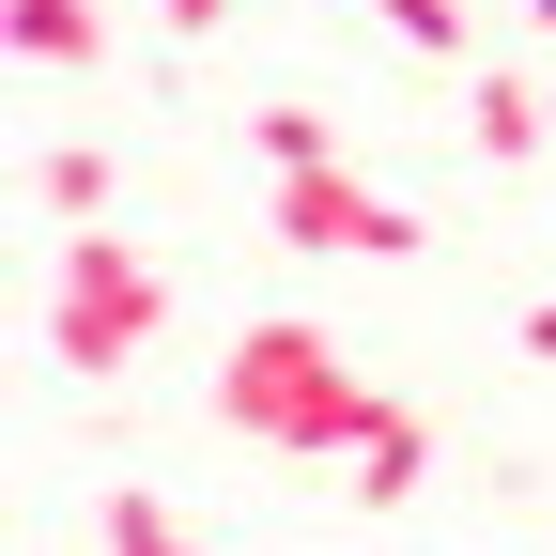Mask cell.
<instances>
[{"instance_id":"cell-12","label":"cell","mask_w":556,"mask_h":556,"mask_svg":"<svg viewBox=\"0 0 556 556\" xmlns=\"http://www.w3.org/2000/svg\"><path fill=\"white\" fill-rule=\"evenodd\" d=\"M526 356H556V294H541V309H526Z\"/></svg>"},{"instance_id":"cell-7","label":"cell","mask_w":556,"mask_h":556,"mask_svg":"<svg viewBox=\"0 0 556 556\" xmlns=\"http://www.w3.org/2000/svg\"><path fill=\"white\" fill-rule=\"evenodd\" d=\"M31 186H47V217H62V232H109V155H93V139H47V170H31Z\"/></svg>"},{"instance_id":"cell-10","label":"cell","mask_w":556,"mask_h":556,"mask_svg":"<svg viewBox=\"0 0 556 556\" xmlns=\"http://www.w3.org/2000/svg\"><path fill=\"white\" fill-rule=\"evenodd\" d=\"M371 16H387L417 62H448V47H464V0H371Z\"/></svg>"},{"instance_id":"cell-9","label":"cell","mask_w":556,"mask_h":556,"mask_svg":"<svg viewBox=\"0 0 556 556\" xmlns=\"http://www.w3.org/2000/svg\"><path fill=\"white\" fill-rule=\"evenodd\" d=\"M109 556H217V541H186L170 495H109Z\"/></svg>"},{"instance_id":"cell-13","label":"cell","mask_w":556,"mask_h":556,"mask_svg":"<svg viewBox=\"0 0 556 556\" xmlns=\"http://www.w3.org/2000/svg\"><path fill=\"white\" fill-rule=\"evenodd\" d=\"M526 16H541V31H556V0H526Z\"/></svg>"},{"instance_id":"cell-5","label":"cell","mask_w":556,"mask_h":556,"mask_svg":"<svg viewBox=\"0 0 556 556\" xmlns=\"http://www.w3.org/2000/svg\"><path fill=\"white\" fill-rule=\"evenodd\" d=\"M340 479H356V495H371V510H402V495H417V479H433V417H417V402H387V417H371V448H356V464H340Z\"/></svg>"},{"instance_id":"cell-11","label":"cell","mask_w":556,"mask_h":556,"mask_svg":"<svg viewBox=\"0 0 556 556\" xmlns=\"http://www.w3.org/2000/svg\"><path fill=\"white\" fill-rule=\"evenodd\" d=\"M170 31H186V47H201V31H232V0H170Z\"/></svg>"},{"instance_id":"cell-2","label":"cell","mask_w":556,"mask_h":556,"mask_svg":"<svg viewBox=\"0 0 556 556\" xmlns=\"http://www.w3.org/2000/svg\"><path fill=\"white\" fill-rule=\"evenodd\" d=\"M155 325H170L155 248H124V232H62V263H47V356H62V371L109 387V371L155 356Z\"/></svg>"},{"instance_id":"cell-6","label":"cell","mask_w":556,"mask_h":556,"mask_svg":"<svg viewBox=\"0 0 556 556\" xmlns=\"http://www.w3.org/2000/svg\"><path fill=\"white\" fill-rule=\"evenodd\" d=\"M0 31H16V62H47V78H78V62L109 47L93 0H0Z\"/></svg>"},{"instance_id":"cell-3","label":"cell","mask_w":556,"mask_h":556,"mask_svg":"<svg viewBox=\"0 0 556 556\" xmlns=\"http://www.w3.org/2000/svg\"><path fill=\"white\" fill-rule=\"evenodd\" d=\"M263 217H278V248H309V263H417V201H387L371 170H278L263 186Z\"/></svg>"},{"instance_id":"cell-1","label":"cell","mask_w":556,"mask_h":556,"mask_svg":"<svg viewBox=\"0 0 556 556\" xmlns=\"http://www.w3.org/2000/svg\"><path fill=\"white\" fill-rule=\"evenodd\" d=\"M217 417H232L248 448H278V464H356L371 417H387V387H356V356H340L325 325L263 309L232 356H217Z\"/></svg>"},{"instance_id":"cell-4","label":"cell","mask_w":556,"mask_h":556,"mask_svg":"<svg viewBox=\"0 0 556 556\" xmlns=\"http://www.w3.org/2000/svg\"><path fill=\"white\" fill-rule=\"evenodd\" d=\"M464 139H479V155H495V170H526L541 139H556V93H541V78H510V62H495V78L464 93Z\"/></svg>"},{"instance_id":"cell-8","label":"cell","mask_w":556,"mask_h":556,"mask_svg":"<svg viewBox=\"0 0 556 556\" xmlns=\"http://www.w3.org/2000/svg\"><path fill=\"white\" fill-rule=\"evenodd\" d=\"M248 139H263V170H325V155H340V124H325L309 93H278V109H263Z\"/></svg>"}]
</instances>
